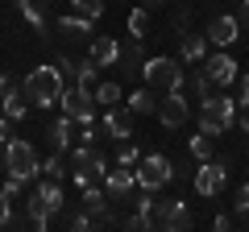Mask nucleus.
Segmentation results:
<instances>
[{
  "label": "nucleus",
  "instance_id": "nucleus-1",
  "mask_svg": "<svg viewBox=\"0 0 249 232\" xmlns=\"http://www.w3.org/2000/svg\"><path fill=\"white\" fill-rule=\"evenodd\" d=\"M62 87H67V79H62L58 66H37V71L25 75L21 96H25V104H34V108H54L58 96H62Z\"/></svg>",
  "mask_w": 249,
  "mask_h": 232
},
{
  "label": "nucleus",
  "instance_id": "nucleus-2",
  "mask_svg": "<svg viewBox=\"0 0 249 232\" xmlns=\"http://www.w3.org/2000/svg\"><path fill=\"white\" fill-rule=\"evenodd\" d=\"M71 158H67V166H71V174H75V187H91V182H100L104 179V158L96 153V145H75V149H67Z\"/></svg>",
  "mask_w": 249,
  "mask_h": 232
},
{
  "label": "nucleus",
  "instance_id": "nucleus-3",
  "mask_svg": "<svg viewBox=\"0 0 249 232\" xmlns=\"http://www.w3.org/2000/svg\"><path fill=\"white\" fill-rule=\"evenodd\" d=\"M133 179H137L142 191H158V187H166V182H175V162L162 158V153H145V158H137Z\"/></svg>",
  "mask_w": 249,
  "mask_h": 232
},
{
  "label": "nucleus",
  "instance_id": "nucleus-4",
  "mask_svg": "<svg viewBox=\"0 0 249 232\" xmlns=\"http://www.w3.org/2000/svg\"><path fill=\"white\" fill-rule=\"evenodd\" d=\"M4 170L17 174V179H25V182L37 174V149L25 137H9V141H4Z\"/></svg>",
  "mask_w": 249,
  "mask_h": 232
},
{
  "label": "nucleus",
  "instance_id": "nucleus-5",
  "mask_svg": "<svg viewBox=\"0 0 249 232\" xmlns=\"http://www.w3.org/2000/svg\"><path fill=\"white\" fill-rule=\"evenodd\" d=\"M142 79L150 83V87H158V91H183V66L162 54V58L142 63Z\"/></svg>",
  "mask_w": 249,
  "mask_h": 232
},
{
  "label": "nucleus",
  "instance_id": "nucleus-6",
  "mask_svg": "<svg viewBox=\"0 0 249 232\" xmlns=\"http://www.w3.org/2000/svg\"><path fill=\"white\" fill-rule=\"evenodd\" d=\"M150 215H154V228H166V232H183V228H191V212H187V199H154V207H150Z\"/></svg>",
  "mask_w": 249,
  "mask_h": 232
},
{
  "label": "nucleus",
  "instance_id": "nucleus-7",
  "mask_svg": "<svg viewBox=\"0 0 249 232\" xmlns=\"http://www.w3.org/2000/svg\"><path fill=\"white\" fill-rule=\"evenodd\" d=\"M58 104H62V112L71 116V120H79V125L96 120V96H91V87H83V83H71V87H62Z\"/></svg>",
  "mask_w": 249,
  "mask_h": 232
},
{
  "label": "nucleus",
  "instance_id": "nucleus-8",
  "mask_svg": "<svg viewBox=\"0 0 249 232\" xmlns=\"http://www.w3.org/2000/svg\"><path fill=\"white\" fill-rule=\"evenodd\" d=\"M224 182H229V166L224 162H199V170H196V195H204V199H212V195H220L224 191Z\"/></svg>",
  "mask_w": 249,
  "mask_h": 232
},
{
  "label": "nucleus",
  "instance_id": "nucleus-9",
  "mask_svg": "<svg viewBox=\"0 0 249 232\" xmlns=\"http://www.w3.org/2000/svg\"><path fill=\"white\" fill-rule=\"evenodd\" d=\"M154 116L162 120V129H183L187 116H191V108H187L183 91H166V96L158 99V108H154Z\"/></svg>",
  "mask_w": 249,
  "mask_h": 232
},
{
  "label": "nucleus",
  "instance_id": "nucleus-10",
  "mask_svg": "<svg viewBox=\"0 0 249 232\" xmlns=\"http://www.w3.org/2000/svg\"><path fill=\"white\" fill-rule=\"evenodd\" d=\"M100 187H104L108 203H124V199L133 195L137 179H133V170H129V166H116V170H104V179H100Z\"/></svg>",
  "mask_w": 249,
  "mask_h": 232
},
{
  "label": "nucleus",
  "instance_id": "nucleus-11",
  "mask_svg": "<svg viewBox=\"0 0 249 232\" xmlns=\"http://www.w3.org/2000/svg\"><path fill=\"white\" fill-rule=\"evenodd\" d=\"M237 58H232V54H208V63H204V75H208V83H212V87H232V83H237Z\"/></svg>",
  "mask_w": 249,
  "mask_h": 232
},
{
  "label": "nucleus",
  "instance_id": "nucleus-12",
  "mask_svg": "<svg viewBox=\"0 0 249 232\" xmlns=\"http://www.w3.org/2000/svg\"><path fill=\"white\" fill-rule=\"evenodd\" d=\"M100 129H104V137H112V141H129V137H133V112L112 104L104 112V120H100Z\"/></svg>",
  "mask_w": 249,
  "mask_h": 232
},
{
  "label": "nucleus",
  "instance_id": "nucleus-13",
  "mask_svg": "<svg viewBox=\"0 0 249 232\" xmlns=\"http://www.w3.org/2000/svg\"><path fill=\"white\" fill-rule=\"evenodd\" d=\"M199 104H204V112H208V116H216L220 125H229V129H232V116H237V99H232V96H224V91H208Z\"/></svg>",
  "mask_w": 249,
  "mask_h": 232
},
{
  "label": "nucleus",
  "instance_id": "nucleus-14",
  "mask_svg": "<svg viewBox=\"0 0 249 232\" xmlns=\"http://www.w3.org/2000/svg\"><path fill=\"white\" fill-rule=\"evenodd\" d=\"M204 37H208L212 46H220V50H224V46H232V42L241 37V29H237V21H232L229 13H220V17L208 21V33H204Z\"/></svg>",
  "mask_w": 249,
  "mask_h": 232
},
{
  "label": "nucleus",
  "instance_id": "nucleus-15",
  "mask_svg": "<svg viewBox=\"0 0 249 232\" xmlns=\"http://www.w3.org/2000/svg\"><path fill=\"white\" fill-rule=\"evenodd\" d=\"M71 133H75V120L71 116H58V120L46 129V149L50 153H67L71 149Z\"/></svg>",
  "mask_w": 249,
  "mask_h": 232
},
{
  "label": "nucleus",
  "instance_id": "nucleus-16",
  "mask_svg": "<svg viewBox=\"0 0 249 232\" xmlns=\"http://www.w3.org/2000/svg\"><path fill=\"white\" fill-rule=\"evenodd\" d=\"M116 58H121V46H116V37H91V63H96L100 71L116 66Z\"/></svg>",
  "mask_w": 249,
  "mask_h": 232
},
{
  "label": "nucleus",
  "instance_id": "nucleus-17",
  "mask_svg": "<svg viewBox=\"0 0 249 232\" xmlns=\"http://www.w3.org/2000/svg\"><path fill=\"white\" fill-rule=\"evenodd\" d=\"M91 25H96V21H88V17H79V13H71V17H62L58 21V33L62 37H71V42H91Z\"/></svg>",
  "mask_w": 249,
  "mask_h": 232
},
{
  "label": "nucleus",
  "instance_id": "nucleus-18",
  "mask_svg": "<svg viewBox=\"0 0 249 232\" xmlns=\"http://www.w3.org/2000/svg\"><path fill=\"white\" fill-rule=\"evenodd\" d=\"M34 195H37V203H42L50 215H58L62 207H67V203H62V182H54V179H42Z\"/></svg>",
  "mask_w": 249,
  "mask_h": 232
},
{
  "label": "nucleus",
  "instance_id": "nucleus-19",
  "mask_svg": "<svg viewBox=\"0 0 249 232\" xmlns=\"http://www.w3.org/2000/svg\"><path fill=\"white\" fill-rule=\"evenodd\" d=\"M116 66H121V75H142V37H133L129 46H121V58H116Z\"/></svg>",
  "mask_w": 249,
  "mask_h": 232
},
{
  "label": "nucleus",
  "instance_id": "nucleus-20",
  "mask_svg": "<svg viewBox=\"0 0 249 232\" xmlns=\"http://www.w3.org/2000/svg\"><path fill=\"white\" fill-rule=\"evenodd\" d=\"M208 58V37L204 33H183V63H204Z\"/></svg>",
  "mask_w": 249,
  "mask_h": 232
},
{
  "label": "nucleus",
  "instance_id": "nucleus-21",
  "mask_svg": "<svg viewBox=\"0 0 249 232\" xmlns=\"http://www.w3.org/2000/svg\"><path fill=\"white\" fill-rule=\"evenodd\" d=\"M17 9L37 33H46V0H17Z\"/></svg>",
  "mask_w": 249,
  "mask_h": 232
},
{
  "label": "nucleus",
  "instance_id": "nucleus-22",
  "mask_svg": "<svg viewBox=\"0 0 249 232\" xmlns=\"http://www.w3.org/2000/svg\"><path fill=\"white\" fill-rule=\"evenodd\" d=\"M37 174H42V179H54V182H62L67 174H71V166L62 162V153H50L46 162H37Z\"/></svg>",
  "mask_w": 249,
  "mask_h": 232
},
{
  "label": "nucleus",
  "instance_id": "nucleus-23",
  "mask_svg": "<svg viewBox=\"0 0 249 232\" xmlns=\"http://www.w3.org/2000/svg\"><path fill=\"white\" fill-rule=\"evenodd\" d=\"M154 108H158V99H154V91H145V87H137L133 96H129V112H133V116H150Z\"/></svg>",
  "mask_w": 249,
  "mask_h": 232
},
{
  "label": "nucleus",
  "instance_id": "nucleus-24",
  "mask_svg": "<svg viewBox=\"0 0 249 232\" xmlns=\"http://www.w3.org/2000/svg\"><path fill=\"white\" fill-rule=\"evenodd\" d=\"M91 96H96V104H104V108H112V104H121V83H100L96 91H91Z\"/></svg>",
  "mask_w": 249,
  "mask_h": 232
},
{
  "label": "nucleus",
  "instance_id": "nucleus-25",
  "mask_svg": "<svg viewBox=\"0 0 249 232\" xmlns=\"http://www.w3.org/2000/svg\"><path fill=\"white\" fill-rule=\"evenodd\" d=\"M25 212H29V224H34V228H50V212L37 203V195L25 199Z\"/></svg>",
  "mask_w": 249,
  "mask_h": 232
},
{
  "label": "nucleus",
  "instance_id": "nucleus-26",
  "mask_svg": "<svg viewBox=\"0 0 249 232\" xmlns=\"http://www.w3.org/2000/svg\"><path fill=\"white\" fill-rule=\"evenodd\" d=\"M71 9L79 17H88V21H100L104 17V0H71Z\"/></svg>",
  "mask_w": 249,
  "mask_h": 232
},
{
  "label": "nucleus",
  "instance_id": "nucleus-27",
  "mask_svg": "<svg viewBox=\"0 0 249 232\" xmlns=\"http://www.w3.org/2000/svg\"><path fill=\"white\" fill-rule=\"evenodd\" d=\"M187 149H191V158H196V162H208V158H212V137H204V133L191 137V145H187Z\"/></svg>",
  "mask_w": 249,
  "mask_h": 232
},
{
  "label": "nucleus",
  "instance_id": "nucleus-28",
  "mask_svg": "<svg viewBox=\"0 0 249 232\" xmlns=\"http://www.w3.org/2000/svg\"><path fill=\"white\" fill-rule=\"evenodd\" d=\"M199 133H204V137H224V133H229V125H220L216 116L199 112Z\"/></svg>",
  "mask_w": 249,
  "mask_h": 232
},
{
  "label": "nucleus",
  "instance_id": "nucleus-29",
  "mask_svg": "<svg viewBox=\"0 0 249 232\" xmlns=\"http://www.w3.org/2000/svg\"><path fill=\"white\" fill-rule=\"evenodd\" d=\"M96 71H100V66L91 63V58H83V63H75V83H83V87H91V83H96Z\"/></svg>",
  "mask_w": 249,
  "mask_h": 232
},
{
  "label": "nucleus",
  "instance_id": "nucleus-30",
  "mask_svg": "<svg viewBox=\"0 0 249 232\" xmlns=\"http://www.w3.org/2000/svg\"><path fill=\"white\" fill-rule=\"evenodd\" d=\"M4 116H9V120H25V112H29V104H25V96H13V99H4Z\"/></svg>",
  "mask_w": 249,
  "mask_h": 232
},
{
  "label": "nucleus",
  "instance_id": "nucleus-31",
  "mask_svg": "<svg viewBox=\"0 0 249 232\" xmlns=\"http://www.w3.org/2000/svg\"><path fill=\"white\" fill-rule=\"evenodd\" d=\"M145 29H150V17H145V9H133V13H129V33L145 42Z\"/></svg>",
  "mask_w": 249,
  "mask_h": 232
},
{
  "label": "nucleus",
  "instance_id": "nucleus-32",
  "mask_svg": "<svg viewBox=\"0 0 249 232\" xmlns=\"http://www.w3.org/2000/svg\"><path fill=\"white\" fill-rule=\"evenodd\" d=\"M137 158H142V153H137V145H133V141H121V149H116V166H129V170H133Z\"/></svg>",
  "mask_w": 249,
  "mask_h": 232
},
{
  "label": "nucleus",
  "instance_id": "nucleus-33",
  "mask_svg": "<svg viewBox=\"0 0 249 232\" xmlns=\"http://www.w3.org/2000/svg\"><path fill=\"white\" fill-rule=\"evenodd\" d=\"M88 220H91V228H116V224H121V220L112 215V203H108V207H100V212H91Z\"/></svg>",
  "mask_w": 249,
  "mask_h": 232
},
{
  "label": "nucleus",
  "instance_id": "nucleus-34",
  "mask_svg": "<svg viewBox=\"0 0 249 232\" xmlns=\"http://www.w3.org/2000/svg\"><path fill=\"white\" fill-rule=\"evenodd\" d=\"M62 224H67V228H71V232H88V228H91L88 212H67V215H62Z\"/></svg>",
  "mask_w": 249,
  "mask_h": 232
},
{
  "label": "nucleus",
  "instance_id": "nucleus-35",
  "mask_svg": "<svg viewBox=\"0 0 249 232\" xmlns=\"http://www.w3.org/2000/svg\"><path fill=\"white\" fill-rule=\"evenodd\" d=\"M232 212H237L241 220L249 215V182H241V187H237V195H232Z\"/></svg>",
  "mask_w": 249,
  "mask_h": 232
},
{
  "label": "nucleus",
  "instance_id": "nucleus-36",
  "mask_svg": "<svg viewBox=\"0 0 249 232\" xmlns=\"http://www.w3.org/2000/svg\"><path fill=\"white\" fill-rule=\"evenodd\" d=\"M21 191H25V179H17V174H9V179H4V187H0V199H17Z\"/></svg>",
  "mask_w": 249,
  "mask_h": 232
},
{
  "label": "nucleus",
  "instance_id": "nucleus-37",
  "mask_svg": "<svg viewBox=\"0 0 249 232\" xmlns=\"http://www.w3.org/2000/svg\"><path fill=\"white\" fill-rule=\"evenodd\" d=\"M124 228H129V232H145V228H154V215L150 212H137V215L124 220Z\"/></svg>",
  "mask_w": 249,
  "mask_h": 232
},
{
  "label": "nucleus",
  "instance_id": "nucleus-38",
  "mask_svg": "<svg viewBox=\"0 0 249 232\" xmlns=\"http://www.w3.org/2000/svg\"><path fill=\"white\" fill-rule=\"evenodd\" d=\"M13 96H21V83L9 79V75H0V104H4V99H13Z\"/></svg>",
  "mask_w": 249,
  "mask_h": 232
},
{
  "label": "nucleus",
  "instance_id": "nucleus-39",
  "mask_svg": "<svg viewBox=\"0 0 249 232\" xmlns=\"http://www.w3.org/2000/svg\"><path fill=\"white\" fill-rule=\"evenodd\" d=\"M191 87H196V96L204 99L208 91H212V83H208V75H204V71H196V79H191Z\"/></svg>",
  "mask_w": 249,
  "mask_h": 232
},
{
  "label": "nucleus",
  "instance_id": "nucleus-40",
  "mask_svg": "<svg viewBox=\"0 0 249 232\" xmlns=\"http://www.w3.org/2000/svg\"><path fill=\"white\" fill-rule=\"evenodd\" d=\"M96 141H100V133H96V125L88 120V125L79 129V145H96Z\"/></svg>",
  "mask_w": 249,
  "mask_h": 232
},
{
  "label": "nucleus",
  "instance_id": "nucleus-41",
  "mask_svg": "<svg viewBox=\"0 0 249 232\" xmlns=\"http://www.w3.org/2000/svg\"><path fill=\"white\" fill-rule=\"evenodd\" d=\"M232 21H237V29H249V0H241V9L232 13Z\"/></svg>",
  "mask_w": 249,
  "mask_h": 232
},
{
  "label": "nucleus",
  "instance_id": "nucleus-42",
  "mask_svg": "<svg viewBox=\"0 0 249 232\" xmlns=\"http://www.w3.org/2000/svg\"><path fill=\"white\" fill-rule=\"evenodd\" d=\"M13 207H9V199H0V228H13Z\"/></svg>",
  "mask_w": 249,
  "mask_h": 232
},
{
  "label": "nucleus",
  "instance_id": "nucleus-43",
  "mask_svg": "<svg viewBox=\"0 0 249 232\" xmlns=\"http://www.w3.org/2000/svg\"><path fill=\"white\" fill-rule=\"evenodd\" d=\"M237 104H241V112L249 108V75H241V99H237Z\"/></svg>",
  "mask_w": 249,
  "mask_h": 232
},
{
  "label": "nucleus",
  "instance_id": "nucleus-44",
  "mask_svg": "<svg viewBox=\"0 0 249 232\" xmlns=\"http://www.w3.org/2000/svg\"><path fill=\"white\" fill-rule=\"evenodd\" d=\"M232 224H237V220H232V215H216V220H212V228H216V232H229Z\"/></svg>",
  "mask_w": 249,
  "mask_h": 232
},
{
  "label": "nucleus",
  "instance_id": "nucleus-45",
  "mask_svg": "<svg viewBox=\"0 0 249 232\" xmlns=\"http://www.w3.org/2000/svg\"><path fill=\"white\" fill-rule=\"evenodd\" d=\"M150 207H154V195H150V191H142V195H137V212H150Z\"/></svg>",
  "mask_w": 249,
  "mask_h": 232
},
{
  "label": "nucleus",
  "instance_id": "nucleus-46",
  "mask_svg": "<svg viewBox=\"0 0 249 232\" xmlns=\"http://www.w3.org/2000/svg\"><path fill=\"white\" fill-rule=\"evenodd\" d=\"M232 125H241V133L249 137V112H241V116H232Z\"/></svg>",
  "mask_w": 249,
  "mask_h": 232
},
{
  "label": "nucleus",
  "instance_id": "nucleus-47",
  "mask_svg": "<svg viewBox=\"0 0 249 232\" xmlns=\"http://www.w3.org/2000/svg\"><path fill=\"white\" fill-rule=\"evenodd\" d=\"M175 29H178V33H187V9L175 13Z\"/></svg>",
  "mask_w": 249,
  "mask_h": 232
},
{
  "label": "nucleus",
  "instance_id": "nucleus-48",
  "mask_svg": "<svg viewBox=\"0 0 249 232\" xmlns=\"http://www.w3.org/2000/svg\"><path fill=\"white\" fill-rule=\"evenodd\" d=\"M0 141H9V116H0Z\"/></svg>",
  "mask_w": 249,
  "mask_h": 232
},
{
  "label": "nucleus",
  "instance_id": "nucleus-49",
  "mask_svg": "<svg viewBox=\"0 0 249 232\" xmlns=\"http://www.w3.org/2000/svg\"><path fill=\"white\" fill-rule=\"evenodd\" d=\"M154 4H166V0H142V9H154Z\"/></svg>",
  "mask_w": 249,
  "mask_h": 232
},
{
  "label": "nucleus",
  "instance_id": "nucleus-50",
  "mask_svg": "<svg viewBox=\"0 0 249 232\" xmlns=\"http://www.w3.org/2000/svg\"><path fill=\"white\" fill-rule=\"evenodd\" d=\"M0 166H4V162H0Z\"/></svg>",
  "mask_w": 249,
  "mask_h": 232
}]
</instances>
